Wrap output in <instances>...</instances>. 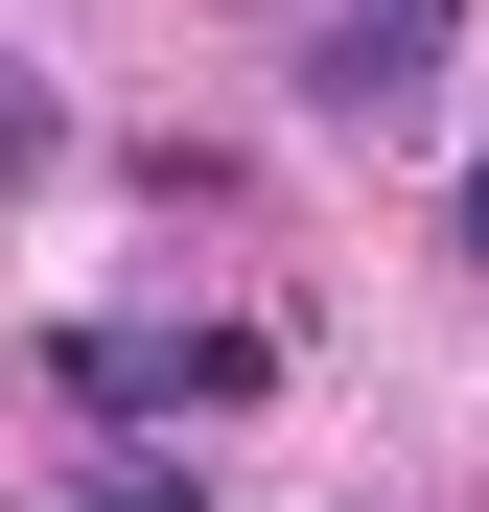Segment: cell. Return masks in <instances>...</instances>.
Listing matches in <instances>:
<instances>
[{"label":"cell","mask_w":489,"mask_h":512,"mask_svg":"<svg viewBox=\"0 0 489 512\" xmlns=\"http://www.w3.org/2000/svg\"><path fill=\"white\" fill-rule=\"evenodd\" d=\"M280 350L257 326H47V396L70 419H117V443H163V419H233Z\"/></svg>","instance_id":"6da1fadb"},{"label":"cell","mask_w":489,"mask_h":512,"mask_svg":"<svg viewBox=\"0 0 489 512\" xmlns=\"http://www.w3.org/2000/svg\"><path fill=\"white\" fill-rule=\"evenodd\" d=\"M443 233H466V280H489V140H466V163H443Z\"/></svg>","instance_id":"5b68a950"},{"label":"cell","mask_w":489,"mask_h":512,"mask_svg":"<svg viewBox=\"0 0 489 512\" xmlns=\"http://www.w3.org/2000/svg\"><path fill=\"white\" fill-rule=\"evenodd\" d=\"M47 163H70V94H47L24 47H0V187H47Z\"/></svg>","instance_id":"3957f363"},{"label":"cell","mask_w":489,"mask_h":512,"mask_svg":"<svg viewBox=\"0 0 489 512\" xmlns=\"http://www.w3.org/2000/svg\"><path fill=\"white\" fill-rule=\"evenodd\" d=\"M47 512H210V466H163V443H117L94 489H47Z\"/></svg>","instance_id":"277c9868"},{"label":"cell","mask_w":489,"mask_h":512,"mask_svg":"<svg viewBox=\"0 0 489 512\" xmlns=\"http://www.w3.org/2000/svg\"><path fill=\"white\" fill-rule=\"evenodd\" d=\"M443 47H466V0H326V24H303V117L420 140L443 117Z\"/></svg>","instance_id":"7a4b0ae2"}]
</instances>
